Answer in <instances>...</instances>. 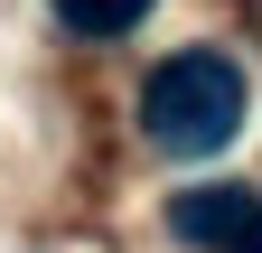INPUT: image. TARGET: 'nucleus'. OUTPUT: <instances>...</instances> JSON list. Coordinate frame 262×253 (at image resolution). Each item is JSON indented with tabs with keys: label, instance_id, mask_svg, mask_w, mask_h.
<instances>
[{
	"label": "nucleus",
	"instance_id": "obj_1",
	"mask_svg": "<svg viewBox=\"0 0 262 253\" xmlns=\"http://www.w3.org/2000/svg\"><path fill=\"white\" fill-rule=\"evenodd\" d=\"M244 103H253V85H244V66L225 47H178V56H159L150 85H141V132H150V150H169V160H215V150L244 132Z\"/></svg>",
	"mask_w": 262,
	"mask_h": 253
},
{
	"label": "nucleus",
	"instance_id": "obj_2",
	"mask_svg": "<svg viewBox=\"0 0 262 253\" xmlns=\"http://www.w3.org/2000/svg\"><path fill=\"white\" fill-rule=\"evenodd\" d=\"M169 225L196 253H244L262 235V197H253V187H178V197H169Z\"/></svg>",
	"mask_w": 262,
	"mask_h": 253
},
{
	"label": "nucleus",
	"instance_id": "obj_3",
	"mask_svg": "<svg viewBox=\"0 0 262 253\" xmlns=\"http://www.w3.org/2000/svg\"><path fill=\"white\" fill-rule=\"evenodd\" d=\"M56 19L75 28V38H131V28L150 19V0H56Z\"/></svg>",
	"mask_w": 262,
	"mask_h": 253
},
{
	"label": "nucleus",
	"instance_id": "obj_4",
	"mask_svg": "<svg viewBox=\"0 0 262 253\" xmlns=\"http://www.w3.org/2000/svg\"><path fill=\"white\" fill-rule=\"evenodd\" d=\"M244 253H262V235H253V244H244Z\"/></svg>",
	"mask_w": 262,
	"mask_h": 253
}]
</instances>
